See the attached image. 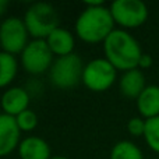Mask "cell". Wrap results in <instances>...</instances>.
<instances>
[{"label":"cell","mask_w":159,"mask_h":159,"mask_svg":"<svg viewBox=\"0 0 159 159\" xmlns=\"http://www.w3.org/2000/svg\"><path fill=\"white\" fill-rule=\"evenodd\" d=\"M87 7L75 20V34L87 43L105 42V39L115 31V20L109 7L103 2H88Z\"/></svg>","instance_id":"6da1fadb"},{"label":"cell","mask_w":159,"mask_h":159,"mask_svg":"<svg viewBox=\"0 0 159 159\" xmlns=\"http://www.w3.org/2000/svg\"><path fill=\"white\" fill-rule=\"evenodd\" d=\"M105 59L116 70L129 71L138 69L143 50L138 41L124 30H115L103 42Z\"/></svg>","instance_id":"7a4b0ae2"},{"label":"cell","mask_w":159,"mask_h":159,"mask_svg":"<svg viewBox=\"0 0 159 159\" xmlns=\"http://www.w3.org/2000/svg\"><path fill=\"white\" fill-rule=\"evenodd\" d=\"M24 22L32 38L46 39L56 28H59V14L52 4L38 2L31 4L25 11Z\"/></svg>","instance_id":"3957f363"},{"label":"cell","mask_w":159,"mask_h":159,"mask_svg":"<svg viewBox=\"0 0 159 159\" xmlns=\"http://www.w3.org/2000/svg\"><path fill=\"white\" fill-rule=\"evenodd\" d=\"M84 63L75 53L57 57L49 70V80L56 88L70 89L82 81Z\"/></svg>","instance_id":"277c9868"},{"label":"cell","mask_w":159,"mask_h":159,"mask_svg":"<svg viewBox=\"0 0 159 159\" xmlns=\"http://www.w3.org/2000/svg\"><path fill=\"white\" fill-rule=\"evenodd\" d=\"M117 70L105 57L93 59L85 64L82 73V82L93 92H105L116 81Z\"/></svg>","instance_id":"5b68a950"},{"label":"cell","mask_w":159,"mask_h":159,"mask_svg":"<svg viewBox=\"0 0 159 159\" xmlns=\"http://www.w3.org/2000/svg\"><path fill=\"white\" fill-rule=\"evenodd\" d=\"M24 20L18 17H8L0 24V46L2 50L10 55H21L30 42Z\"/></svg>","instance_id":"8992f818"},{"label":"cell","mask_w":159,"mask_h":159,"mask_svg":"<svg viewBox=\"0 0 159 159\" xmlns=\"http://www.w3.org/2000/svg\"><path fill=\"white\" fill-rule=\"evenodd\" d=\"M53 61V53L45 39L31 41L21 53V66L27 73L34 75L49 71Z\"/></svg>","instance_id":"52a82bcc"},{"label":"cell","mask_w":159,"mask_h":159,"mask_svg":"<svg viewBox=\"0 0 159 159\" xmlns=\"http://www.w3.org/2000/svg\"><path fill=\"white\" fill-rule=\"evenodd\" d=\"M109 8L115 24L123 28H138L148 18V7L141 0H115Z\"/></svg>","instance_id":"ba28073f"},{"label":"cell","mask_w":159,"mask_h":159,"mask_svg":"<svg viewBox=\"0 0 159 159\" xmlns=\"http://www.w3.org/2000/svg\"><path fill=\"white\" fill-rule=\"evenodd\" d=\"M20 133L16 117L0 113V157L11 154L20 145Z\"/></svg>","instance_id":"9c48e42d"},{"label":"cell","mask_w":159,"mask_h":159,"mask_svg":"<svg viewBox=\"0 0 159 159\" xmlns=\"http://www.w3.org/2000/svg\"><path fill=\"white\" fill-rule=\"evenodd\" d=\"M0 105H2L4 115L16 117L24 110L30 109L28 107V105H30V93L24 88L11 87L8 89H6L4 93L2 95Z\"/></svg>","instance_id":"30bf717a"},{"label":"cell","mask_w":159,"mask_h":159,"mask_svg":"<svg viewBox=\"0 0 159 159\" xmlns=\"http://www.w3.org/2000/svg\"><path fill=\"white\" fill-rule=\"evenodd\" d=\"M18 155L21 159H50V147L43 138L31 135L21 140L18 145Z\"/></svg>","instance_id":"8fae6325"},{"label":"cell","mask_w":159,"mask_h":159,"mask_svg":"<svg viewBox=\"0 0 159 159\" xmlns=\"http://www.w3.org/2000/svg\"><path fill=\"white\" fill-rule=\"evenodd\" d=\"M46 43L49 46V49L52 50V53L57 57H63V56L71 55L74 53V35L70 32L69 30L59 27L48 36Z\"/></svg>","instance_id":"7c38bea8"},{"label":"cell","mask_w":159,"mask_h":159,"mask_svg":"<svg viewBox=\"0 0 159 159\" xmlns=\"http://www.w3.org/2000/svg\"><path fill=\"white\" fill-rule=\"evenodd\" d=\"M137 109L145 120L159 116V85H147L137 98Z\"/></svg>","instance_id":"4fadbf2b"},{"label":"cell","mask_w":159,"mask_h":159,"mask_svg":"<svg viewBox=\"0 0 159 159\" xmlns=\"http://www.w3.org/2000/svg\"><path fill=\"white\" fill-rule=\"evenodd\" d=\"M145 87V75L140 69L124 71L120 77V92L126 98L137 99Z\"/></svg>","instance_id":"5bb4252c"},{"label":"cell","mask_w":159,"mask_h":159,"mask_svg":"<svg viewBox=\"0 0 159 159\" xmlns=\"http://www.w3.org/2000/svg\"><path fill=\"white\" fill-rule=\"evenodd\" d=\"M18 71V61L16 56L6 52H0V88L7 87L16 78Z\"/></svg>","instance_id":"9a60e30c"},{"label":"cell","mask_w":159,"mask_h":159,"mask_svg":"<svg viewBox=\"0 0 159 159\" xmlns=\"http://www.w3.org/2000/svg\"><path fill=\"white\" fill-rule=\"evenodd\" d=\"M110 159H144L141 149L131 141H119L110 151Z\"/></svg>","instance_id":"2e32d148"},{"label":"cell","mask_w":159,"mask_h":159,"mask_svg":"<svg viewBox=\"0 0 159 159\" xmlns=\"http://www.w3.org/2000/svg\"><path fill=\"white\" fill-rule=\"evenodd\" d=\"M144 138L148 147L159 154V116L145 120V133Z\"/></svg>","instance_id":"e0dca14e"},{"label":"cell","mask_w":159,"mask_h":159,"mask_svg":"<svg viewBox=\"0 0 159 159\" xmlns=\"http://www.w3.org/2000/svg\"><path fill=\"white\" fill-rule=\"evenodd\" d=\"M16 121L21 131H32L38 126V116L34 110L27 109L18 116H16Z\"/></svg>","instance_id":"ac0fdd59"},{"label":"cell","mask_w":159,"mask_h":159,"mask_svg":"<svg viewBox=\"0 0 159 159\" xmlns=\"http://www.w3.org/2000/svg\"><path fill=\"white\" fill-rule=\"evenodd\" d=\"M127 131L134 137H140L145 133V119L143 117H131L127 121Z\"/></svg>","instance_id":"d6986e66"},{"label":"cell","mask_w":159,"mask_h":159,"mask_svg":"<svg viewBox=\"0 0 159 159\" xmlns=\"http://www.w3.org/2000/svg\"><path fill=\"white\" fill-rule=\"evenodd\" d=\"M152 63H154V60H152V56H149L148 53H143V56H141L140 59V63H138V69H149V67L152 66Z\"/></svg>","instance_id":"ffe728a7"},{"label":"cell","mask_w":159,"mask_h":159,"mask_svg":"<svg viewBox=\"0 0 159 159\" xmlns=\"http://www.w3.org/2000/svg\"><path fill=\"white\" fill-rule=\"evenodd\" d=\"M7 7H8V2H7V0H0V17L6 13Z\"/></svg>","instance_id":"44dd1931"},{"label":"cell","mask_w":159,"mask_h":159,"mask_svg":"<svg viewBox=\"0 0 159 159\" xmlns=\"http://www.w3.org/2000/svg\"><path fill=\"white\" fill-rule=\"evenodd\" d=\"M50 159H69V158H66V157H59V155H57V157H52Z\"/></svg>","instance_id":"7402d4cb"}]
</instances>
